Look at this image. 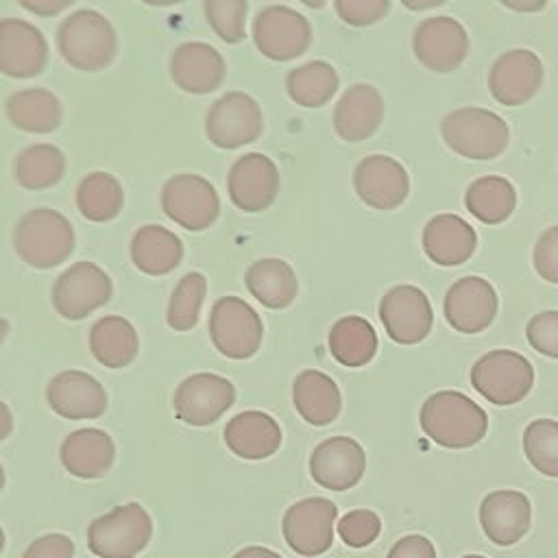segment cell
<instances>
[{
    "label": "cell",
    "mask_w": 558,
    "mask_h": 558,
    "mask_svg": "<svg viewBox=\"0 0 558 558\" xmlns=\"http://www.w3.org/2000/svg\"><path fill=\"white\" fill-rule=\"evenodd\" d=\"M497 292L495 288L477 277L469 275L458 279L445 294L442 312L449 323L460 333L484 331L497 314Z\"/></svg>",
    "instance_id": "obj_19"
},
{
    "label": "cell",
    "mask_w": 558,
    "mask_h": 558,
    "mask_svg": "<svg viewBox=\"0 0 558 558\" xmlns=\"http://www.w3.org/2000/svg\"><path fill=\"white\" fill-rule=\"evenodd\" d=\"M384 100L381 94L366 83L351 85L342 92L333 107V131L344 142L368 140L381 124Z\"/></svg>",
    "instance_id": "obj_25"
},
{
    "label": "cell",
    "mask_w": 558,
    "mask_h": 558,
    "mask_svg": "<svg viewBox=\"0 0 558 558\" xmlns=\"http://www.w3.org/2000/svg\"><path fill=\"white\" fill-rule=\"evenodd\" d=\"M13 174L24 190L52 187L65 174V155L54 144H31L17 153Z\"/></svg>",
    "instance_id": "obj_37"
},
{
    "label": "cell",
    "mask_w": 558,
    "mask_h": 558,
    "mask_svg": "<svg viewBox=\"0 0 558 558\" xmlns=\"http://www.w3.org/2000/svg\"><path fill=\"white\" fill-rule=\"evenodd\" d=\"M445 144L460 157L484 161L499 157L510 140L506 120L482 107H460L440 122Z\"/></svg>",
    "instance_id": "obj_4"
},
{
    "label": "cell",
    "mask_w": 558,
    "mask_h": 558,
    "mask_svg": "<svg viewBox=\"0 0 558 558\" xmlns=\"http://www.w3.org/2000/svg\"><path fill=\"white\" fill-rule=\"evenodd\" d=\"M264 116L257 100L244 92H229L211 102L205 116L207 140L225 150L246 146L262 135Z\"/></svg>",
    "instance_id": "obj_11"
},
{
    "label": "cell",
    "mask_w": 558,
    "mask_h": 558,
    "mask_svg": "<svg viewBox=\"0 0 558 558\" xmlns=\"http://www.w3.org/2000/svg\"><path fill=\"white\" fill-rule=\"evenodd\" d=\"M386 558H436V547L423 534H408L390 547Z\"/></svg>",
    "instance_id": "obj_47"
},
{
    "label": "cell",
    "mask_w": 558,
    "mask_h": 558,
    "mask_svg": "<svg viewBox=\"0 0 558 558\" xmlns=\"http://www.w3.org/2000/svg\"><path fill=\"white\" fill-rule=\"evenodd\" d=\"M532 262L541 279L549 283H558V225L541 233V238L534 244Z\"/></svg>",
    "instance_id": "obj_45"
},
{
    "label": "cell",
    "mask_w": 558,
    "mask_h": 558,
    "mask_svg": "<svg viewBox=\"0 0 558 558\" xmlns=\"http://www.w3.org/2000/svg\"><path fill=\"white\" fill-rule=\"evenodd\" d=\"M59 458L70 475L81 480H96L111 469L116 445L107 432L83 427L63 438Z\"/></svg>",
    "instance_id": "obj_26"
},
{
    "label": "cell",
    "mask_w": 558,
    "mask_h": 558,
    "mask_svg": "<svg viewBox=\"0 0 558 558\" xmlns=\"http://www.w3.org/2000/svg\"><path fill=\"white\" fill-rule=\"evenodd\" d=\"M4 113L13 126L26 133H52L63 118L61 100L44 87L20 89L4 102Z\"/></svg>",
    "instance_id": "obj_31"
},
{
    "label": "cell",
    "mask_w": 558,
    "mask_h": 558,
    "mask_svg": "<svg viewBox=\"0 0 558 558\" xmlns=\"http://www.w3.org/2000/svg\"><path fill=\"white\" fill-rule=\"evenodd\" d=\"M366 471L362 445L349 436H331L318 442L310 456L312 480L327 490L353 488Z\"/></svg>",
    "instance_id": "obj_18"
},
{
    "label": "cell",
    "mask_w": 558,
    "mask_h": 558,
    "mask_svg": "<svg viewBox=\"0 0 558 558\" xmlns=\"http://www.w3.org/2000/svg\"><path fill=\"white\" fill-rule=\"evenodd\" d=\"M379 532H381V519L373 510H366V508L349 510L338 521V534H340L342 543L353 549H362V547L375 543Z\"/></svg>",
    "instance_id": "obj_42"
},
{
    "label": "cell",
    "mask_w": 558,
    "mask_h": 558,
    "mask_svg": "<svg viewBox=\"0 0 558 558\" xmlns=\"http://www.w3.org/2000/svg\"><path fill=\"white\" fill-rule=\"evenodd\" d=\"M111 277L94 262H76L52 283V305L68 320H81L109 303Z\"/></svg>",
    "instance_id": "obj_9"
},
{
    "label": "cell",
    "mask_w": 558,
    "mask_h": 558,
    "mask_svg": "<svg viewBox=\"0 0 558 558\" xmlns=\"http://www.w3.org/2000/svg\"><path fill=\"white\" fill-rule=\"evenodd\" d=\"M338 83L340 78L336 68L327 61L314 59L288 72L286 92L296 105L316 109L333 98V94L338 92Z\"/></svg>",
    "instance_id": "obj_36"
},
{
    "label": "cell",
    "mask_w": 558,
    "mask_h": 558,
    "mask_svg": "<svg viewBox=\"0 0 558 558\" xmlns=\"http://www.w3.org/2000/svg\"><path fill=\"white\" fill-rule=\"evenodd\" d=\"M227 74L222 54L205 41L179 44L170 57V76L174 85L187 94L214 92Z\"/></svg>",
    "instance_id": "obj_24"
},
{
    "label": "cell",
    "mask_w": 558,
    "mask_h": 558,
    "mask_svg": "<svg viewBox=\"0 0 558 558\" xmlns=\"http://www.w3.org/2000/svg\"><path fill=\"white\" fill-rule=\"evenodd\" d=\"M534 384V368L527 357L510 349H495L482 355L471 368V386L495 405L519 403Z\"/></svg>",
    "instance_id": "obj_6"
},
{
    "label": "cell",
    "mask_w": 558,
    "mask_h": 558,
    "mask_svg": "<svg viewBox=\"0 0 558 558\" xmlns=\"http://www.w3.org/2000/svg\"><path fill=\"white\" fill-rule=\"evenodd\" d=\"M414 57L432 72H453L469 52V35L464 26L449 17L436 15L423 20L412 35Z\"/></svg>",
    "instance_id": "obj_15"
},
{
    "label": "cell",
    "mask_w": 558,
    "mask_h": 558,
    "mask_svg": "<svg viewBox=\"0 0 558 558\" xmlns=\"http://www.w3.org/2000/svg\"><path fill=\"white\" fill-rule=\"evenodd\" d=\"M124 205V190L109 172H89L76 185V207L92 222L113 220Z\"/></svg>",
    "instance_id": "obj_38"
},
{
    "label": "cell",
    "mask_w": 558,
    "mask_h": 558,
    "mask_svg": "<svg viewBox=\"0 0 558 558\" xmlns=\"http://www.w3.org/2000/svg\"><path fill=\"white\" fill-rule=\"evenodd\" d=\"M480 523L495 545H514L532 525L530 499L521 490H493L480 504Z\"/></svg>",
    "instance_id": "obj_23"
},
{
    "label": "cell",
    "mask_w": 558,
    "mask_h": 558,
    "mask_svg": "<svg viewBox=\"0 0 558 558\" xmlns=\"http://www.w3.org/2000/svg\"><path fill=\"white\" fill-rule=\"evenodd\" d=\"M13 432V414L4 401H0V440Z\"/></svg>",
    "instance_id": "obj_50"
},
{
    "label": "cell",
    "mask_w": 558,
    "mask_h": 558,
    "mask_svg": "<svg viewBox=\"0 0 558 558\" xmlns=\"http://www.w3.org/2000/svg\"><path fill=\"white\" fill-rule=\"evenodd\" d=\"M333 7L344 24L368 26L388 13L390 0H336Z\"/></svg>",
    "instance_id": "obj_44"
},
{
    "label": "cell",
    "mask_w": 558,
    "mask_h": 558,
    "mask_svg": "<svg viewBox=\"0 0 558 558\" xmlns=\"http://www.w3.org/2000/svg\"><path fill=\"white\" fill-rule=\"evenodd\" d=\"M227 192L231 203L248 214L270 207L279 192V170L275 161L262 153H246L233 161L227 174Z\"/></svg>",
    "instance_id": "obj_16"
},
{
    "label": "cell",
    "mask_w": 558,
    "mask_h": 558,
    "mask_svg": "<svg viewBox=\"0 0 558 558\" xmlns=\"http://www.w3.org/2000/svg\"><path fill=\"white\" fill-rule=\"evenodd\" d=\"M131 262L137 270L159 277L172 272L183 259V242L161 225H144L131 238Z\"/></svg>",
    "instance_id": "obj_30"
},
{
    "label": "cell",
    "mask_w": 558,
    "mask_h": 558,
    "mask_svg": "<svg viewBox=\"0 0 558 558\" xmlns=\"http://www.w3.org/2000/svg\"><path fill=\"white\" fill-rule=\"evenodd\" d=\"M153 536V521L144 506L131 501L94 519L87 545L100 558H135Z\"/></svg>",
    "instance_id": "obj_5"
},
{
    "label": "cell",
    "mask_w": 558,
    "mask_h": 558,
    "mask_svg": "<svg viewBox=\"0 0 558 558\" xmlns=\"http://www.w3.org/2000/svg\"><path fill=\"white\" fill-rule=\"evenodd\" d=\"M421 429L445 449H466L477 445L488 429L486 412L458 390L429 395L418 412Z\"/></svg>",
    "instance_id": "obj_1"
},
{
    "label": "cell",
    "mask_w": 558,
    "mask_h": 558,
    "mask_svg": "<svg viewBox=\"0 0 558 558\" xmlns=\"http://www.w3.org/2000/svg\"><path fill=\"white\" fill-rule=\"evenodd\" d=\"M504 7L514 9V11H538L543 9L547 2L545 0H534V2H514V0H501Z\"/></svg>",
    "instance_id": "obj_51"
},
{
    "label": "cell",
    "mask_w": 558,
    "mask_h": 558,
    "mask_svg": "<svg viewBox=\"0 0 558 558\" xmlns=\"http://www.w3.org/2000/svg\"><path fill=\"white\" fill-rule=\"evenodd\" d=\"M225 445L238 458L264 460L279 449L281 427L262 410H244L225 425Z\"/></svg>",
    "instance_id": "obj_28"
},
{
    "label": "cell",
    "mask_w": 558,
    "mask_h": 558,
    "mask_svg": "<svg viewBox=\"0 0 558 558\" xmlns=\"http://www.w3.org/2000/svg\"><path fill=\"white\" fill-rule=\"evenodd\" d=\"M207 294V279L201 272H187L179 279L174 286L168 310H166V320L174 331H190L196 327L201 307Z\"/></svg>",
    "instance_id": "obj_39"
},
{
    "label": "cell",
    "mask_w": 558,
    "mask_h": 558,
    "mask_svg": "<svg viewBox=\"0 0 558 558\" xmlns=\"http://www.w3.org/2000/svg\"><path fill=\"white\" fill-rule=\"evenodd\" d=\"M255 48L272 61H290L312 44V26L305 15L286 7L268 4L253 20Z\"/></svg>",
    "instance_id": "obj_10"
},
{
    "label": "cell",
    "mask_w": 558,
    "mask_h": 558,
    "mask_svg": "<svg viewBox=\"0 0 558 558\" xmlns=\"http://www.w3.org/2000/svg\"><path fill=\"white\" fill-rule=\"evenodd\" d=\"M353 190L364 205L390 211L408 198L410 179L397 159L388 155H368L353 170Z\"/></svg>",
    "instance_id": "obj_17"
},
{
    "label": "cell",
    "mask_w": 558,
    "mask_h": 558,
    "mask_svg": "<svg viewBox=\"0 0 558 558\" xmlns=\"http://www.w3.org/2000/svg\"><path fill=\"white\" fill-rule=\"evenodd\" d=\"M4 488V469H2V464H0V490Z\"/></svg>",
    "instance_id": "obj_54"
},
{
    "label": "cell",
    "mask_w": 558,
    "mask_h": 558,
    "mask_svg": "<svg viewBox=\"0 0 558 558\" xmlns=\"http://www.w3.org/2000/svg\"><path fill=\"white\" fill-rule=\"evenodd\" d=\"M477 246L475 229L456 214H438L423 229V251L438 266L464 264Z\"/></svg>",
    "instance_id": "obj_27"
},
{
    "label": "cell",
    "mask_w": 558,
    "mask_h": 558,
    "mask_svg": "<svg viewBox=\"0 0 558 558\" xmlns=\"http://www.w3.org/2000/svg\"><path fill=\"white\" fill-rule=\"evenodd\" d=\"M72 222L50 207L26 211L13 229V246L22 262L33 268L48 270L65 262L74 251Z\"/></svg>",
    "instance_id": "obj_3"
},
{
    "label": "cell",
    "mask_w": 558,
    "mask_h": 558,
    "mask_svg": "<svg viewBox=\"0 0 558 558\" xmlns=\"http://www.w3.org/2000/svg\"><path fill=\"white\" fill-rule=\"evenodd\" d=\"M89 351L107 368L129 366L140 351L135 327L122 316H102L89 329Z\"/></svg>",
    "instance_id": "obj_32"
},
{
    "label": "cell",
    "mask_w": 558,
    "mask_h": 558,
    "mask_svg": "<svg viewBox=\"0 0 558 558\" xmlns=\"http://www.w3.org/2000/svg\"><path fill=\"white\" fill-rule=\"evenodd\" d=\"M336 517V504L325 497H307L292 504L281 521V532L288 547L301 556L325 554L333 543Z\"/></svg>",
    "instance_id": "obj_13"
},
{
    "label": "cell",
    "mask_w": 558,
    "mask_h": 558,
    "mask_svg": "<svg viewBox=\"0 0 558 558\" xmlns=\"http://www.w3.org/2000/svg\"><path fill=\"white\" fill-rule=\"evenodd\" d=\"M462 558H486V556H480V554H469V556H462Z\"/></svg>",
    "instance_id": "obj_55"
},
{
    "label": "cell",
    "mask_w": 558,
    "mask_h": 558,
    "mask_svg": "<svg viewBox=\"0 0 558 558\" xmlns=\"http://www.w3.org/2000/svg\"><path fill=\"white\" fill-rule=\"evenodd\" d=\"M233 558H281V556L277 551H272V549H266V547H259V545H251V547L240 549Z\"/></svg>",
    "instance_id": "obj_49"
},
{
    "label": "cell",
    "mask_w": 558,
    "mask_h": 558,
    "mask_svg": "<svg viewBox=\"0 0 558 558\" xmlns=\"http://www.w3.org/2000/svg\"><path fill=\"white\" fill-rule=\"evenodd\" d=\"M264 325L259 314L240 296H220L211 305L209 338L231 360H246L259 351Z\"/></svg>",
    "instance_id": "obj_7"
},
{
    "label": "cell",
    "mask_w": 558,
    "mask_h": 558,
    "mask_svg": "<svg viewBox=\"0 0 558 558\" xmlns=\"http://www.w3.org/2000/svg\"><path fill=\"white\" fill-rule=\"evenodd\" d=\"M525 336L534 351L558 360V310L532 316L525 327Z\"/></svg>",
    "instance_id": "obj_43"
},
{
    "label": "cell",
    "mask_w": 558,
    "mask_h": 558,
    "mask_svg": "<svg viewBox=\"0 0 558 558\" xmlns=\"http://www.w3.org/2000/svg\"><path fill=\"white\" fill-rule=\"evenodd\" d=\"M48 63V41L41 31L20 17L0 20V72L11 78H33Z\"/></svg>",
    "instance_id": "obj_20"
},
{
    "label": "cell",
    "mask_w": 558,
    "mask_h": 558,
    "mask_svg": "<svg viewBox=\"0 0 558 558\" xmlns=\"http://www.w3.org/2000/svg\"><path fill=\"white\" fill-rule=\"evenodd\" d=\"M161 209L179 227L187 231H205L220 216V198L205 177L183 172L163 183Z\"/></svg>",
    "instance_id": "obj_8"
},
{
    "label": "cell",
    "mask_w": 558,
    "mask_h": 558,
    "mask_svg": "<svg viewBox=\"0 0 558 558\" xmlns=\"http://www.w3.org/2000/svg\"><path fill=\"white\" fill-rule=\"evenodd\" d=\"M205 17L214 33L227 44H240L246 37V11L244 0H205Z\"/></svg>",
    "instance_id": "obj_41"
},
{
    "label": "cell",
    "mask_w": 558,
    "mask_h": 558,
    "mask_svg": "<svg viewBox=\"0 0 558 558\" xmlns=\"http://www.w3.org/2000/svg\"><path fill=\"white\" fill-rule=\"evenodd\" d=\"M523 451L538 473L558 477V421H532L523 432Z\"/></svg>",
    "instance_id": "obj_40"
},
{
    "label": "cell",
    "mask_w": 558,
    "mask_h": 558,
    "mask_svg": "<svg viewBox=\"0 0 558 558\" xmlns=\"http://www.w3.org/2000/svg\"><path fill=\"white\" fill-rule=\"evenodd\" d=\"M4 543H7V538H4V530L0 527V554H2V549H4Z\"/></svg>",
    "instance_id": "obj_53"
},
{
    "label": "cell",
    "mask_w": 558,
    "mask_h": 558,
    "mask_svg": "<svg viewBox=\"0 0 558 558\" xmlns=\"http://www.w3.org/2000/svg\"><path fill=\"white\" fill-rule=\"evenodd\" d=\"M248 292L268 310L288 307L299 292L292 266L279 257H264L248 266L244 275Z\"/></svg>",
    "instance_id": "obj_33"
},
{
    "label": "cell",
    "mask_w": 558,
    "mask_h": 558,
    "mask_svg": "<svg viewBox=\"0 0 558 558\" xmlns=\"http://www.w3.org/2000/svg\"><path fill=\"white\" fill-rule=\"evenodd\" d=\"M464 205L480 222L499 225L512 216L517 207V190L506 177L486 174L466 187Z\"/></svg>",
    "instance_id": "obj_35"
},
{
    "label": "cell",
    "mask_w": 558,
    "mask_h": 558,
    "mask_svg": "<svg viewBox=\"0 0 558 558\" xmlns=\"http://www.w3.org/2000/svg\"><path fill=\"white\" fill-rule=\"evenodd\" d=\"M70 0H20V7L37 13V15H57L59 11H63L65 7H70Z\"/></svg>",
    "instance_id": "obj_48"
},
{
    "label": "cell",
    "mask_w": 558,
    "mask_h": 558,
    "mask_svg": "<svg viewBox=\"0 0 558 558\" xmlns=\"http://www.w3.org/2000/svg\"><path fill=\"white\" fill-rule=\"evenodd\" d=\"M379 320L397 344H418L434 325V312L427 294L410 283L390 288L379 301Z\"/></svg>",
    "instance_id": "obj_12"
},
{
    "label": "cell",
    "mask_w": 558,
    "mask_h": 558,
    "mask_svg": "<svg viewBox=\"0 0 558 558\" xmlns=\"http://www.w3.org/2000/svg\"><path fill=\"white\" fill-rule=\"evenodd\" d=\"M233 401L235 388L227 377L216 373H194L177 386L172 408L183 423L205 427L216 423Z\"/></svg>",
    "instance_id": "obj_14"
},
{
    "label": "cell",
    "mask_w": 558,
    "mask_h": 558,
    "mask_svg": "<svg viewBox=\"0 0 558 558\" xmlns=\"http://www.w3.org/2000/svg\"><path fill=\"white\" fill-rule=\"evenodd\" d=\"M46 401L63 418H98L107 410L102 384L85 371H61L46 386Z\"/></svg>",
    "instance_id": "obj_22"
},
{
    "label": "cell",
    "mask_w": 558,
    "mask_h": 558,
    "mask_svg": "<svg viewBox=\"0 0 558 558\" xmlns=\"http://www.w3.org/2000/svg\"><path fill=\"white\" fill-rule=\"evenodd\" d=\"M543 83V63L536 52L514 48L504 52L488 72V89L499 105L519 107L527 102Z\"/></svg>",
    "instance_id": "obj_21"
},
{
    "label": "cell",
    "mask_w": 558,
    "mask_h": 558,
    "mask_svg": "<svg viewBox=\"0 0 558 558\" xmlns=\"http://www.w3.org/2000/svg\"><path fill=\"white\" fill-rule=\"evenodd\" d=\"M329 353L349 368L366 366L377 353V333L362 316H342L329 331Z\"/></svg>",
    "instance_id": "obj_34"
},
{
    "label": "cell",
    "mask_w": 558,
    "mask_h": 558,
    "mask_svg": "<svg viewBox=\"0 0 558 558\" xmlns=\"http://www.w3.org/2000/svg\"><path fill=\"white\" fill-rule=\"evenodd\" d=\"M57 48L74 70L98 72L116 59L118 35L102 13L78 9L59 24Z\"/></svg>",
    "instance_id": "obj_2"
},
{
    "label": "cell",
    "mask_w": 558,
    "mask_h": 558,
    "mask_svg": "<svg viewBox=\"0 0 558 558\" xmlns=\"http://www.w3.org/2000/svg\"><path fill=\"white\" fill-rule=\"evenodd\" d=\"M292 401L301 418L316 427L333 423L342 410V395L338 384L327 373L316 368L301 371L294 377Z\"/></svg>",
    "instance_id": "obj_29"
},
{
    "label": "cell",
    "mask_w": 558,
    "mask_h": 558,
    "mask_svg": "<svg viewBox=\"0 0 558 558\" xmlns=\"http://www.w3.org/2000/svg\"><path fill=\"white\" fill-rule=\"evenodd\" d=\"M74 543L65 534H44L35 538L22 558H72Z\"/></svg>",
    "instance_id": "obj_46"
},
{
    "label": "cell",
    "mask_w": 558,
    "mask_h": 558,
    "mask_svg": "<svg viewBox=\"0 0 558 558\" xmlns=\"http://www.w3.org/2000/svg\"><path fill=\"white\" fill-rule=\"evenodd\" d=\"M7 333H9V323L4 318H0V344L7 338Z\"/></svg>",
    "instance_id": "obj_52"
}]
</instances>
